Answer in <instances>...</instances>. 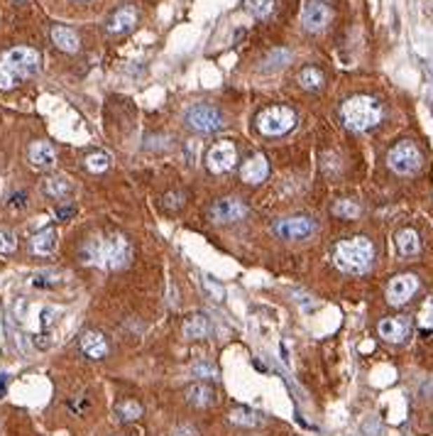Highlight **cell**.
<instances>
[{
	"mask_svg": "<svg viewBox=\"0 0 433 436\" xmlns=\"http://www.w3.org/2000/svg\"><path fill=\"white\" fill-rule=\"evenodd\" d=\"M25 199H27V196H25L22 191H20V194H15L13 199H10V206H13V209H22V206H25Z\"/></svg>",
	"mask_w": 433,
	"mask_h": 436,
	"instance_id": "35",
	"label": "cell"
},
{
	"mask_svg": "<svg viewBox=\"0 0 433 436\" xmlns=\"http://www.w3.org/2000/svg\"><path fill=\"white\" fill-rule=\"evenodd\" d=\"M411 334V321L406 316H390L380 321V336L390 343H401Z\"/></svg>",
	"mask_w": 433,
	"mask_h": 436,
	"instance_id": "13",
	"label": "cell"
},
{
	"mask_svg": "<svg viewBox=\"0 0 433 436\" xmlns=\"http://www.w3.org/2000/svg\"><path fill=\"white\" fill-rule=\"evenodd\" d=\"M341 116H343L345 128H350V130H355V132H365V130H370V128L380 125L382 106H380V101L372 96H352L343 103Z\"/></svg>",
	"mask_w": 433,
	"mask_h": 436,
	"instance_id": "4",
	"label": "cell"
},
{
	"mask_svg": "<svg viewBox=\"0 0 433 436\" xmlns=\"http://www.w3.org/2000/svg\"><path fill=\"white\" fill-rule=\"evenodd\" d=\"M39 52L32 47H15L8 52L0 54V88L8 91V88L18 86L22 79H32L39 71Z\"/></svg>",
	"mask_w": 433,
	"mask_h": 436,
	"instance_id": "2",
	"label": "cell"
},
{
	"mask_svg": "<svg viewBox=\"0 0 433 436\" xmlns=\"http://www.w3.org/2000/svg\"><path fill=\"white\" fill-rule=\"evenodd\" d=\"M247 216V206L240 199H221L211 206V218L216 223H238Z\"/></svg>",
	"mask_w": 433,
	"mask_h": 436,
	"instance_id": "12",
	"label": "cell"
},
{
	"mask_svg": "<svg viewBox=\"0 0 433 436\" xmlns=\"http://www.w3.org/2000/svg\"><path fill=\"white\" fill-rule=\"evenodd\" d=\"M74 216V209H59V218H69Z\"/></svg>",
	"mask_w": 433,
	"mask_h": 436,
	"instance_id": "38",
	"label": "cell"
},
{
	"mask_svg": "<svg viewBox=\"0 0 433 436\" xmlns=\"http://www.w3.org/2000/svg\"><path fill=\"white\" fill-rule=\"evenodd\" d=\"M421 326H424V331H433V301H426L424 304V311H421Z\"/></svg>",
	"mask_w": 433,
	"mask_h": 436,
	"instance_id": "31",
	"label": "cell"
},
{
	"mask_svg": "<svg viewBox=\"0 0 433 436\" xmlns=\"http://www.w3.org/2000/svg\"><path fill=\"white\" fill-rule=\"evenodd\" d=\"M298 83H301V88H306V91H318V88L323 86V74L318 71L316 67H306L298 74Z\"/></svg>",
	"mask_w": 433,
	"mask_h": 436,
	"instance_id": "24",
	"label": "cell"
},
{
	"mask_svg": "<svg viewBox=\"0 0 433 436\" xmlns=\"http://www.w3.org/2000/svg\"><path fill=\"white\" fill-rule=\"evenodd\" d=\"M137 22V13L132 8H121L116 15L111 18V25H108V29H111L113 34H121V32H128V29H132Z\"/></svg>",
	"mask_w": 433,
	"mask_h": 436,
	"instance_id": "20",
	"label": "cell"
},
{
	"mask_svg": "<svg viewBox=\"0 0 433 436\" xmlns=\"http://www.w3.org/2000/svg\"><path fill=\"white\" fill-rule=\"evenodd\" d=\"M333 260L348 275H365L372 267V260H375V245L362 236L348 238V240H341L336 245Z\"/></svg>",
	"mask_w": 433,
	"mask_h": 436,
	"instance_id": "3",
	"label": "cell"
},
{
	"mask_svg": "<svg viewBox=\"0 0 433 436\" xmlns=\"http://www.w3.org/2000/svg\"><path fill=\"white\" fill-rule=\"evenodd\" d=\"M238 162V150L233 142L223 140V142H216V145L208 150L206 155V165L208 170L213 172V175H223V172H231L233 167H235Z\"/></svg>",
	"mask_w": 433,
	"mask_h": 436,
	"instance_id": "9",
	"label": "cell"
},
{
	"mask_svg": "<svg viewBox=\"0 0 433 436\" xmlns=\"http://www.w3.org/2000/svg\"><path fill=\"white\" fill-rule=\"evenodd\" d=\"M15 247H18V238L0 228V252H15Z\"/></svg>",
	"mask_w": 433,
	"mask_h": 436,
	"instance_id": "30",
	"label": "cell"
},
{
	"mask_svg": "<svg viewBox=\"0 0 433 436\" xmlns=\"http://www.w3.org/2000/svg\"><path fill=\"white\" fill-rule=\"evenodd\" d=\"M193 375H206V378H218V370L213 368V365H208V363H198V365H193Z\"/></svg>",
	"mask_w": 433,
	"mask_h": 436,
	"instance_id": "32",
	"label": "cell"
},
{
	"mask_svg": "<svg viewBox=\"0 0 433 436\" xmlns=\"http://www.w3.org/2000/svg\"><path fill=\"white\" fill-rule=\"evenodd\" d=\"M116 414L123 419V422H132V419H140L142 417V407L137 402H132V400H128V402H121L116 407Z\"/></svg>",
	"mask_w": 433,
	"mask_h": 436,
	"instance_id": "27",
	"label": "cell"
},
{
	"mask_svg": "<svg viewBox=\"0 0 433 436\" xmlns=\"http://www.w3.org/2000/svg\"><path fill=\"white\" fill-rule=\"evenodd\" d=\"M108 167H111V155H106V152H93V155L86 157V170L88 172L101 175V172H106Z\"/></svg>",
	"mask_w": 433,
	"mask_h": 436,
	"instance_id": "28",
	"label": "cell"
},
{
	"mask_svg": "<svg viewBox=\"0 0 433 436\" xmlns=\"http://www.w3.org/2000/svg\"><path fill=\"white\" fill-rule=\"evenodd\" d=\"M275 236L282 240H306L316 233V221L308 216H291V218H282L275 223Z\"/></svg>",
	"mask_w": 433,
	"mask_h": 436,
	"instance_id": "8",
	"label": "cell"
},
{
	"mask_svg": "<svg viewBox=\"0 0 433 436\" xmlns=\"http://www.w3.org/2000/svg\"><path fill=\"white\" fill-rule=\"evenodd\" d=\"M42 189H44V194L52 196V199H62V196H67L69 191H71V182H69L67 177H49V179H44Z\"/></svg>",
	"mask_w": 433,
	"mask_h": 436,
	"instance_id": "22",
	"label": "cell"
},
{
	"mask_svg": "<svg viewBox=\"0 0 433 436\" xmlns=\"http://www.w3.org/2000/svg\"><path fill=\"white\" fill-rule=\"evenodd\" d=\"M5 388H8V375H5V373H0V397H3Z\"/></svg>",
	"mask_w": 433,
	"mask_h": 436,
	"instance_id": "37",
	"label": "cell"
},
{
	"mask_svg": "<svg viewBox=\"0 0 433 436\" xmlns=\"http://www.w3.org/2000/svg\"><path fill=\"white\" fill-rule=\"evenodd\" d=\"M387 165H390V170L394 172V175L409 177V175H416V172L421 170L424 157H421L419 147H416L414 142L404 140V142H397V145L390 150V155H387Z\"/></svg>",
	"mask_w": 433,
	"mask_h": 436,
	"instance_id": "5",
	"label": "cell"
},
{
	"mask_svg": "<svg viewBox=\"0 0 433 436\" xmlns=\"http://www.w3.org/2000/svg\"><path fill=\"white\" fill-rule=\"evenodd\" d=\"M52 39L59 49H64V52H69V54L78 52V44H81L78 42V34L74 32L71 27H64V25H59V27L52 29Z\"/></svg>",
	"mask_w": 433,
	"mask_h": 436,
	"instance_id": "19",
	"label": "cell"
},
{
	"mask_svg": "<svg viewBox=\"0 0 433 436\" xmlns=\"http://www.w3.org/2000/svg\"><path fill=\"white\" fill-rule=\"evenodd\" d=\"M231 422L240 424V427H257V424L262 422V417L257 412H252V409L242 407V409H235V412L231 414Z\"/></svg>",
	"mask_w": 433,
	"mask_h": 436,
	"instance_id": "26",
	"label": "cell"
},
{
	"mask_svg": "<svg viewBox=\"0 0 433 436\" xmlns=\"http://www.w3.org/2000/svg\"><path fill=\"white\" fill-rule=\"evenodd\" d=\"M184 121H186V125L191 128V130L196 132H218L221 128H226V116H223L218 108L213 106H191L186 111V116H184Z\"/></svg>",
	"mask_w": 433,
	"mask_h": 436,
	"instance_id": "7",
	"label": "cell"
},
{
	"mask_svg": "<svg viewBox=\"0 0 433 436\" xmlns=\"http://www.w3.org/2000/svg\"><path fill=\"white\" fill-rule=\"evenodd\" d=\"M130 243L125 236H103L91 238L81 247V262L98 270H121L130 262Z\"/></svg>",
	"mask_w": 433,
	"mask_h": 436,
	"instance_id": "1",
	"label": "cell"
},
{
	"mask_svg": "<svg viewBox=\"0 0 433 436\" xmlns=\"http://www.w3.org/2000/svg\"><path fill=\"white\" fill-rule=\"evenodd\" d=\"M247 10H250L255 18H270L272 10H275V0H245Z\"/></svg>",
	"mask_w": 433,
	"mask_h": 436,
	"instance_id": "29",
	"label": "cell"
},
{
	"mask_svg": "<svg viewBox=\"0 0 433 436\" xmlns=\"http://www.w3.org/2000/svg\"><path fill=\"white\" fill-rule=\"evenodd\" d=\"M296 125V113L287 106H270L257 116V128H260L262 135H284L291 128Z\"/></svg>",
	"mask_w": 433,
	"mask_h": 436,
	"instance_id": "6",
	"label": "cell"
},
{
	"mask_svg": "<svg viewBox=\"0 0 433 436\" xmlns=\"http://www.w3.org/2000/svg\"><path fill=\"white\" fill-rule=\"evenodd\" d=\"M333 216L338 218H345V221H352V218L360 216V206L355 204V201L350 199H341L333 204Z\"/></svg>",
	"mask_w": 433,
	"mask_h": 436,
	"instance_id": "25",
	"label": "cell"
},
{
	"mask_svg": "<svg viewBox=\"0 0 433 436\" xmlns=\"http://www.w3.org/2000/svg\"><path fill=\"white\" fill-rule=\"evenodd\" d=\"M29 247H32L34 255H52V252L57 250V231H54V228L39 231L37 236L32 238Z\"/></svg>",
	"mask_w": 433,
	"mask_h": 436,
	"instance_id": "18",
	"label": "cell"
},
{
	"mask_svg": "<svg viewBox=\"0 0 433 436\" xmlns=\"http://www.w3.org/2000/svg\"><path fill=\"white\" fill-rule=\"evenodd\" d=\"M208 331H211V324H208V319L203 314L188 316L186 324H184V336L186 339H206Z\"/></svg>",
	"mask_w": 433,
	"mask_h": 436,
	"instance_id": "21",
	"label": "cell"
},
{
	"mask_svg": "<svg viewBox=\"0 0 433 436\" xmlns=\"http://www.w3.org/2000/svg\"><path fill=\"white\" fill-rule=\"evenodd\" d=\"M177 199H179L177 194H167V196H164V206H169V209H179L181 204H179Z\"/></svg>",
	"mask_w": 433,
	"mask_h": 436,
	"instance_id": "36",
	"label": "cell"
},
{
	"mask_svg": "<svg viewBox=\"0 0 433 436\" xmlns=\"http://www.w3.org/2000/svg\"><path fill=\"white\" fill-rule=\"evenodd\" d=\"M301 22L308 32H323L331 22V8L321 0H308L301 10Z\"/></svg>",
	"mask_w": 433,
	"mask_h": 436,
	"instance_id": "11",
	"label": "cell"
},
{
	"mask_svg": "<svg viewBox=\"0 0 433 436\" xmlns=\"http://www.w3.org/2000/svg\"><path fill=\"white\" fill-rule=\"evenodd\" d=\"M186 400L196 407H206L213 402V390L206 385H191V388H186Z\"/></svg>",
	"mask_w": 433,
	"mask_h": 436,
	"instance_id": "23",
	"label": "cell"
},
{
	"mask_svg": "<svg viewBox=\"0 0 433 436\" xmlns=\"http://www.w3.org/2000/svg\"><path fill=\"white\" fill-rule=\"evenodd\" d=\"M27 157H29V162H32V167H37V170H49V167L57 165V152H54V147L44 140L32 142Z\"/></svg>",
	"mask_w": 433,
	"mask_h": 436,
	"instance_id": "15",
	"label": "cell"
},
{
	"mask_svg": "<svg viewBox=\"0 0 433 436\" xmlns=\"http://www.w3.org/2000/svg\"><path fill=\"white\" fill-rule=\"evenodd\" d=\"M397 250L399 255L411 257V255H419L421 250V238L414 228H404V231L397 233Z\"/></svg>",
	"mask_w": 433,
	"mask_h": 436,
	"instance_id": "17",
	"label": "cell"
},
{
	"mask_svg": "<svg viewBox=\"0 0 433 436\" xmlns=\"http://www.w3.org/2000/svg\"><path fill=\"white\" fill-rule=\"evenodd\" d=\"M419 292V277L416 275H397L387 287V301L392 306H404L411 297Z\"/></svg>",
	"mask_w": 433,
	"mask_h": 436,
	"instance_id": "10",
	"label": "cell"
},
{
	"mask_svg": "<svg viewBox=\"0 0 433 436\" xmlns=\"http://www.w3.org/2000/svg\"><path fill=\"white\" fill-rule=\"evenodd\" d=\"M81 350L88 355V358L93 360H101L108 355V343L106 339H103V334H98V331H86V334H81Z\"/></svg>",
	"mask_w": 433,
	"mask_h": 436,
	"instance_id": "16",
	"label": "cell"
},
{
	"mask_svg": "<svg viewBox=\"0 0 433 436\" xmlns=\"http://www.w3.org/2000/svg\"><path fill=\"white\" fill-rule=\"evenodd\" d=\"M206 289L211 292V294H216V299H223V297H226V292H223L221 287H216V285H213L211 280H206Z\"/></svg>",
	"mask_w": 433,
	"mask_h": 436,
	"instance_id": "34",
	"label": "cell"
},
{
	"mask_svg": "<svg viewBox=\"0 0 433 436\" xmlns=\"http://www.w3.org/2000/svg\"><path fill=\"white\" fill-rule=\"evenodd\" d=\"M240 175L242 182H247V184H262L267 179V175H270V162H267L265 155H255L242 165Z\"/></svg>",
	"mask_w": 433,
	"mask_h": 436,
	"instance_id": "14",
	"label": "cell"
},
{
	"mask_svg": "<svg viewBox=\"0 0 433 436\" xmlns=\"http://www.w3.org/2000/svg\"><path fill=\"white\" fill-rule=\"evenodd\" d=\"M174 436H198V432L191 427V424H181V427L174 429Z\"/></svg>",
	"mask_w": 433,
	"mask_h": 436,
	"instance_id": "33",
	"label": "cell"
}]
</instances>
